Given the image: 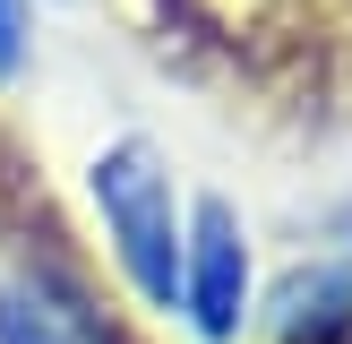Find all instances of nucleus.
I'll list each match as a JSON object with an SVG mask.
<instances>
[{"mask_svg":"<svg viewBox=\"0 0 352 344\" xmlns=\"http://www.w3.org/2000/svg\"><path fill=\"white\" fill-rule=\"evenodd\" d=\"M0 344H103V327L69 284L17 275V284H0Z\"/></svg>","mask_w":352,"mask_h":344,"instance_id":"obj_3","label":"nucleus"},{"mask_svg":"<svg viewBox=\"0 0 352 344\" xmlns=\"http://www.w3.org/2000/svg\"><path fill=\"white\" fill-rule=\"evenodd\" d=\"M181 319L198 344H232L250 327V233L223 198L189 206V250H181Z\"/></svg>","mask_w":352,"mask_h":344,"instance_id":"obj_2","label":"nucleus"},{"mask_svg":"<svg viewBox=\"0 0 352 344\" xmlns=\"http://www.w3.org/2000/svg\"><path fill=\"white\" fill-rule=\"evenodd\" d=\"M26 43H34V0H0V86L26 69Z\"/></svg>","mask_w":352,"mask_h":344,"instance_id":"obj_4","label":"nucleus"},{"mask_svg":"<svg viewBox=\"0 0 352 344\" xmlns=\"http://www.w3.org/2000/svg\"><path fill=\"white\" fill-rule=\"evenodd\" d=\"M95 206H103V233H112V258L129 275V292L146 310H181L189 206H181V189H172L164 155L146 138H120V147L95 155Z\"/></svg>","mask_w":352,"mask_h":344,"instance_id":"obj_1","label":"nucleus"}]
</instances>
